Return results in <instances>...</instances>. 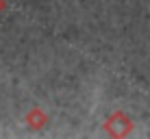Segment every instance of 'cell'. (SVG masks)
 I'll list each match as a JSON object with an SVG mask.
<instances>
[{
  "label": "cell",
  "instance_id": "1",
  "mask_svg": "<svg viewBox=\"0 0 150 139\" xmlns=\"http://www.w3.org/2000/svg\"><path fill=\"white\" fill-rule=\"evenodd\" d=\"M105 131L111 137H126L133 131V120L124 111H113L105 120Z\"/></svg>",
  "mask_w": 150,
  "mask_h": 139
},
{
  "label": "cell",
  "instance_id": "2",
  "mask_svg": "<svg viewBox=\"0 0 150 139\" xmlns=\"http://www.w3.org/2000/svg\"><path fill=\"white\" fill-rule=\"evenodd\" d=\"M46 122H48V115H46L39 107H33V109L26 113V124L30 128H44Z\"/></svg>",
  "mask_w": 150,
  "mask_h": 139
},
{
  "label": "cell",
  "instance_id": "3",
  "mask_svg": "<svg viewBox=\"0 0 150 139\" xmlns=\"http://www.w3.org/2000/svg\"><path fill=\"white\" fill-rule=\"evenodd\" d=\"M4 9H7V2H4V0H0V13H2Z\"/></svg>",
  "mask_w": 150,
  "mask_h": 139
}]
</instances>
